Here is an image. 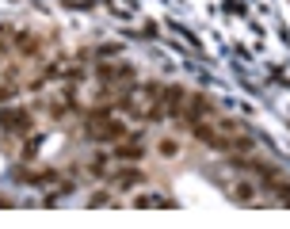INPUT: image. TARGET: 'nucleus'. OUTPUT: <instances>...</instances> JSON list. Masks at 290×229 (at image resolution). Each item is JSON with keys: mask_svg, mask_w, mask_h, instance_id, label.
Listing matches in <instances>:
<instances>
[{"mask_svg": "<svg viewBox=\"0 0 290 229\" xmlns=\"http://www.w3.org/2000/svg\"><path fill=\"white\" fill-rule=\"evenodd\" d=\"M225 8H229L233 16H245V4H240V0H225Z\"/></svg>", "mask_w": 290, "mask_h": 229, "instance_id": "obj_8", "label": "nucleus"}, {"mask_svg": "<svg viewBox=\"0 0 290 229\" xmlns=\"http://www.w3.org/2000/svg\"><path fill=\"white\" fill-rule=\"evenodd\" d=\"M88 134H92L95 142H115V138L126 134V126H122L119 119H107V122H92V130H88Z\"/></svg>", "mask_w": 290, "mask_h": 229, "instance_id": "obj_1", "label": "nucleus"}, {"mask_svg": "<svg viewBox=\"0 0 290 229\" xmlns=\"http://www.w3.org/2000/svg\"><path fill=\"white\" fill-rule=\"evenodd\" d=\"M88 172H92V176H103V172H107V157H92V164H88Z\"/></svg>", "mask_w": 290, "mask_h": 229, "instance_id": "obj_5", "label": "nucleus"}, {"mask_svg": "<svg viewBox=\"0 0 290 229\" xmlns=\"http://www.w3.org/2000/svg\"><path fill=\"white\" fill-rule=\"evenodd\" d=\"M0 122H4V126H19V130H23V134H27V130H31V119H27L23 111H8V115H4V119H0Z\"/></svg>", "mask_w": 290, "mask_h": 229, "instance_id": "obj_3", "label": "nucleus"}, {"mask_svg": "<svg viewBox=\"0 0 290 229\" xmlns=\"http://www.w3.org/2000/svg\"><path fill=\"white\" fill-rule=\"evenodd\" d=\"M233 195H237L240 203H252V184H237V187H233Z\"/></svg>", "mask_w": 290, "mask_h": 229, "instance_id": "obj_6", "label": "nucleus"}, {"mask_svg": "<svg viewBox=\"0 0 290 229\" xmlns=\"http://www.w3.org/2000/svg\"><path fill=\"white\" fill-rule=\"evenodd\" d=\"M134 184H141V172H122L119 176V187H134Z\"/></svg>", "mask_w": 290, "mask_h": 229, "instance_id": "obj_7", "label": "nucleus"}, {"mask_svg": "<svg viewBox=\"0 0 290 229\" xmlns=\"http://www.w3.org/2000/svg\"><path fill=\"white\" fill-rule=\"evenodd\" d=\"M161 153H164V157H176V142H172V138H168V142H161Z\"/></svg>", "mask_w": 290, "mask_h": 229, "instance_id": "obj_9", "label": "nucleus"}, {"mask_svg": "<svg viewBox=\"0 0 290 229\" xmlns=\"http://www.w3.org/2000/svg\"><path fill=\"white\" fill-rule=\"evenodd\" d=\"M183 115H187L191 126H195V122H203V115H210V100H206V96H191V103H187V111H183Z\"/></svg>", "mask_w": 290, "mask_h": 229, "instance_id": "obj_2", "label": "nucleus"}, {"mask_svg": "<svg viewBox=\"0 0 290 229\" xmlns=\"http://www.w3.org/2000/svg\"><path fill=\"white\" fill-rule=\"evenodd\" d=\"M115 157H122V161H134V157H141V149H137V145H115Z\"/></svg>", "mask_w": 290, "mask_h": 229, "instance_id": "obj_4", "label": "nucleus"}]
</instances>
